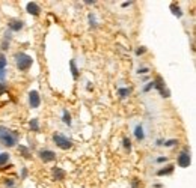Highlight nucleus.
Wrapping results in <instances>:
<instances>
[{
    "mask_svg": "<svg viewBox=\"0 0 196 188\" xmlns=\"http://www.w3.org/2000/svg\"><path fill=\"white\" fill-rule=\"evenodd\" d=\"M0 140L2 143L8 146V148H11V146H15L17 142H18V134L15 133V131H11V129H6V128H0Z\"/></svg>",
    "mask_w": 196,
    "mask_h": 188,
    "instance_id": "nucleus-1",
    "label": "nucleus"
},
{
    "mask_svg": "<svg viewBox=\"0 0 196 188\" xmlns=\"http://www.w3.org/2000/svg\"><path fill=\"white\" fill-rule=\"evenodd\" d=\"M15 63H17V68L20 71H27L32 66L33 59L30 57L29 54H26V53H17L15 54Z\"/></svg>",
    "mask_w": 196,
    "mask_h": 188,
    "instance_id": "nucleus-2",
    "label": "nucleus"
},
{
    "mask_svg": "<svg viewBox=\"0 0 196 188\" xmlns=\"http://www.w3.org/2000/svg\"><path fill=\"white\" fill-rule=\"evenodd\" d=\"M53 142L56 143L57 148H60V149H63V150L71 149V148H73V142L68 140L65 135L59 134V133H54V134H53Z\"/></svg>",
    "mask_w": 196,
    "mask_h": 188,
    "instance_id": "nucleus-3",
    "label": "nucleus"
},
{
    "mask_svg": "<svg viewBox=\"0 0 196 188\" xmlns=\"http://www.w3.org/2000/svg\"><path fill=\"white\" fill-rule=\"evenodd\" d=\"M177 163H178V165L180 167H182V169H186V167H188L190 165V154H188V149L187 148H184L182 149V152H181L180 155H178V158H177Z\"/></svg>",
    "mask_w": 196,
    "mask_h": 188,
    "instance_id": "nucleus-4",
    "label": "nucleus"
},
{
    "mask_svg": "<svg viewBox=\"0 0 196 188\" xmlns=\"http://www.w3.org/2000/svg\"><path fill=\"white\" fill-rule=\"evenodd\" d=\"M29 104L32 108H38L41 105V97L36 90H30L29 92Z\"/></svg>",
    "mask_w": 196,
    "mask_h": 188,
    "instance_id": "nucleus-5",
    "label": "nucleus"
},
{
    "mask_svg": "<svg viewBox=\"0 0 196 188\" xmlns=\"http://www.w3.org/2000/svg\"><path fill=\"white\" fill-rule=\"evenodd\" d=\"M39 158H41L44 163H52V161L56 159V154L50 149H44V150L39 152Z\"/></svg>",
    "mask_w": 196,
    "mask_h": 188,
    "instance_id": "nucleus-6",
    "label": "nucleus"
},
{
    "mask_svg": "<svg viewBox=\"0 0 196 188\" xmlns=\"http://www.w3.org/2000/svg\"><path fill=\"white\" fill-rule=\"evenodd\" d=\"M26 11H27L29 14L35 15V17H38V15L41 14V8H39V5L35 3V2H29L27 6H26Z\"/></svg>",
    "mask_w": 196,
    "mask_h": 188,
    "instance_id": "nucleus-7",
    "label": "nucleus"
},
{
    "mask_svg": "<svg viewBox=\"0 0 196 188\" xmlns=\"http://www.w3.org/2000/svg\"><path fill=\"white\" fill-rule=\"evenodd\" d=\"M8 27L12 32H20L23 29V21H20V20H11V21L8 23Z\"/></svg>",
    "mask_w": 196,
    "mask_h": 188,
    "instance_id": "nucleus-8",
    "label": "nucleus"
},
{
    "mask_svg": "<svg viewBox=\"0 0 196 188\" xmlns=\"http://www.w3.org/2000/svg\"><path fill=\"white\" fill-rule=\"evenodd\" d=\"M53 178L56 180H62L65 178V172H63L60 167H54V169H53Z\"/></svg>",
    "mask_w": 196,
    "mask_h": 188,
    "instance_id": "nucleus-9",
    "label": "nucleus"
},
{
    "mask_svg": "<svg viewBox=\"0 0 196 188\" xmlns=\"http://www.w3.org/2000/svg\"><path fill=\"white\" fill-rule=\"evenodd\" d=\"M152 84H154V87H155V89H157L158 92H160V90H163V89L166 87L165 81H163V78H161L160 75H158V77L155 78V80H154V81H152Z\"/></svg>",
    "mask_w": 196,
    "mask_h": 188,
    "instance_id": "nucleus-10",
    "label": "nucleus"
},
{
    "mask_svg": "<svg viewBox=\"0 0 196 188\" xmlns=\"http://www.w3.org/2000/svg\"><path fill=\"white\" fill-rule=\"evenodd\" d=\"M134 135H136V138H137V140H140V142L145 138V131H143L142 125H137V127L134 128Z\"/></svg>",
    "mask_w": 196,
    "mask_h": 188,
    "instance_id": "nucleus-11",
    "label": "nucleus"
},
{
    "mask_svg": "<svg viewBox=\"0 0 196 188\" xmlns=\"http://www.w3.org/2000/svg\"><path fill=\"white\" fill-rule=\"evenodd\" d=\"M116 93L119 95V98H121V99H125V98H127L128 95L131 93V87H119Z\"/></svg>",
    "mask_w": 196,
    "mask_h": 188,
    "instance_id": "nucleus-12",
    "label": "nucleus"
},
{
    "mask_svg": "<svg viewBox=\"0 0 196 188\" xmlns=\"http://www.w3.org/2000/svg\"><path fill=\"white\" fill-rule=\"evenodd\" d=\"M172 172H173V165H167L165 169H160L155 175H157V176H166V175H171Z\"/></svg>",
    "mask_w": 196,
    "mask_h": 188,
    "instance_id": "nucleus-13",
    "label": "nucleus"
},
{
    "mask_svg": "<svg viewBox=\"0 0 196 188\" xmlns=\"http://www.w3.org/2000/svg\"><path fill=\"white\" fill-rule=\"evenodd\" d=\"M171 12H172L173 15H175V17H177V18H181V17H182V12H181V9H180V6H177V5H175V3H172V5H171Z\"/></svg>",
    "mask_w": 196,
    "mask_h": 188,
    "instance_id": "nucleus-14",
    "label": "nucleus"
},
{
    "mask_svg": "<svg viewBox=\"0 0 196 188\" xmlns=\"http://www.w3.org/2000/svg\"><path fill=\"white\" fill-rule=\"evenodd\" d=\"M29 128L33 131V133H38V131H39V123H38V119H30L29 120Z\"/></svg>",
    "mask_w": 196,
    "mask_h": 188,
    "instance_id": "nucleus-15",
    "label": "nucleus"
},
{
    "mask_svg": "<svg viewBox=\"0 0 196 188\" xmlns=\"http://www.w3.org/2000/svg\"><path fill=\"white\" fill-rule=\"evenodd\" d=\"M18 152H20L24 158H29L30 157V152H29V148H27V146H23V144H20V146H18Z\"/></svg>",
    "mask_w": 196,
    "mask_h": 188,
    "instance_id": "nucleus-16",
    "label": "nucleus"
},
{
    "mask_svg": "<svg viewBox=\"0 0 196 188\" xmlns=\"http://www.w3.org/2000/svg\"><path fill=\"white\" fill-rule=\"evenodd\" d=\"M62 120L67 123L68 127H71V114H69L67 110H63V113H62Z\"/></svg>",
    "mask_w": 196,
    "mask_h": 188,
    "instance_id": "nucleus-17",
    "label": "nucleus"
},
{
    "mask_svg": "<svg viewBox=\"0 0 196 188\" xmlns=\"http://www.w3.org/2000/svg\"><path fill=\"white\" fill-rule=\"evenodd\" d=\"M69 68H71L73 77H74L75 80H77V78H79V71H77V66H75V62H74V60H71V62H69Z\"/></svg>",
    "mask_w": 196,
    "mask_h": 188,
    "instance_id": "nucleus-18",
    "label": "nucleus"
},
{
    "mask_svg": "<svg viewBox=\"0 0 196 188\" xmlns=\"http://www.w3.org/2000/svg\"><path fill=\"white\" fill-rule=\"evenodd\" d=\"M122 148L127 150V152L131 150V142H130V138H127V137H124V138H122Z\"/></svg>",
    "mask_w": 196,
    "mask_h": 188,
    "instance_id": "nucleus-19",
    "label": "nucleus"
},
{
    "mask_svg": "<svg viewBox=\"0 0 196 188\" xmlns=\"http://www.w3.org/2000/svg\"><path fill=\"white\" fill-rule=\"evenodd\" d=\"M8 161H9V154H8V152H3V154H0V165L8 164Z\"/></svg>",
    "mask_w": 196,
    "mask_h": 188,
    "instance_id": "nucleus-20",
    "label": "nucleus"
},
{
    "mask_svg": "<svg viewBox=\"0 0 196 188\" xmlns=\"http://www.w3.org/2000/svg\"><path fill=\"white\" fill-rule=\"evenodd\" d=\"M88 18H89V24L92 27H97V18H95V15L94 14H89L88 15Z\"/></svg>",
    "mask_w": 196,
    "mask_h": 188,
    "instance_id": "nucleus-21",
    "label": "nucleus"
},
{
    "mask_svg": "<svg viewBox=\"0 0 196 188\" xmlns=\"http://www.w3.org/2000/svg\"><path fill=\"white\" fill-rule=\"evenodd\" d=\"M6 66V57L5 56H0V71H3Z\"/></svg>",
    "mask_w": 196,
    "mask_h": 188,
    "instance_id": "nucleus-22",
    "label": "nucleus"
},
{
    "mask_svg": "<svg viewBox=\"0 0 196 188\" xmlns=\"http://www.w3.org/2000/svg\"><path fill=\"white\" fill-rule=\"evenodd\" d=\"M166 148H169V146H175V144H178V140H167V142L163 143Z\"/></svg>",
    "mask_w": 196,
    "mask_h": 188,
    "instance_id": "nucleus-23",
    "label": "nucleus"
},
{
    "mask_svg": "<svg viewBox=\"0 0 196 188\" xmlns=\"http://www.w3.org/2000/svg\"><path fill=\"white\" fill-rule=\"evenodd\" d=\"M145 53H146V48H145V47H139V48L136 50V54H137V56H140V54H145Z\"/></svg>",
    "mask_w": 196,
    "mask_h": 188,
    "instance_id": "nucleus-24",
    "label": "nucleus"
},
{
    "mask_svg": "<svg viewBox=\"0 0 196 188\" xmlns=\"http://www.w3.org/2000/svg\"><path fill=\"white\" fill-rule=\"evenodd\" d=\"M5 185H6L8 188H12L15 185V182H14V179H6V182H5Z\"/></svg>",
    "mask_w": 196,
    "mask_h": 188,
    "instance_id": "nucleus-25",
    "label": "nucleus"
},
{
    "mask_svg": "<svg viewBox=\"0 0 196 188\" xmlns=\"http://www.w3.org/2000/svg\"><path fill=\"white\" fill-rule=\"evenodd\" d=\"M160 95H161L163 98H167L169 95H171V92H169V90H166V87H165L163 90H160Z\"/></svg>",
    "mask_w": 196,
    "mask_h": 188,
    "instance_id": "nucleus-26",
    "label": "nucleus"
},
{
    "mask_svg": "<svg viewBox=\"0 0 196 188\" xmlns=\"http://www.w3.org/2000/svg\"><path fill=\"white\" fill-rule=\"evenodd\" d=\"M152 87H154V84H152V81H151V83H148V84H146V86L143 87V92H150Z\"/></svg>",
    "mask_w": 196,
    "mask_h": 188,
    "instance_id": "nucleus-27",
    "label": "nucleus"
},
{
    "mask_svg": "<svg viewBox=\"0 0 196 188\" xmlns=\"http://www.w3.org/2000/svg\"><path fill=\"white\" fill-rule=\"evenodd\" d=\"M155 161H157V163H166V161H167V157H158Z\"/></svg>",
    "mask_w": 196,
    "mask_h": 188,
    "instance_id": "nucleus-28",
    "label": "nucleus"
},
{
    "mask_svg": "<svg viewBox=\"0 0 196 188\" xmlns=\"http://www.w3.org/2000/svg\"><path fill=\"white\" fill-rule=\"evenodd\" d=\"M145 72H148V68H139L137 69V74H145Z\"/></svg>",
    "mask_w": 196,
    "mask_h": 188,
    "instance_id": "nucleus-29",
    "label": "nucleus"
},
{
    "mask_svg": "<svg viewBox=\"0 0 196 188\" xmlns=\"http://www.w3.org/2000/svg\"><path fill=\"white\" fill-rule=\"evenodd\" d=\"M5 75H6V71L3 69V71H0V81H3L5 80Z\"/></svg>",
    "mask_w": 196,
    "mask_h": 188,
    "instance_id": "nucleus-30",
    "label": "nucleus"
},
{
    "mask_svg": "<svg viewBox=\"0 0 196 188\" xmlns=\"http://www.w3.org/2000/svg\"><path fill=\"white\" fill-rule=\"evenodd\" d=\"M137 185H139V180L133 179V182H131V188H137Z\"/></svg>",
    "mask_w": 196,
    "mask_h": 188,
    "instance_id": "nucleus-31",
    "label": "nucleus"
},
{
    "mask_svg": "<svg viewBox=\"0 0 196 188\" xmlns=\"http://www.w3.org/2000/svg\"><path fill=\"white\" fill-rule=\"evenodd\" d=\"M3 92H6V87H5V84H3V83H0V95H2Z\"/></svg>",
    "mask_w": 196,
    "mask_h": 188,
    "instance_id": "nucleus-32",
    "label": "nucleus"
},
{
    "mask_svg": "<svg viewBox=\"0 0 196 188\" xmlns=\"http://www.w3.org/2000/svg\"><path fill=\"white\" fill-rule=\"evenodd\" d=\"M134 2H124L122 3V8H127V6H130V5H133Z\"/></svg>",
    "mask_w": 196,
    "mask_h": 188,
    "instance_id": "nucleus-33",
    "label": "nucleus"
},
{
    "mask_svg": "<svg viewBox=\"0 0 196 188\" xmlns=\"http://www.w3.org/2000/svg\"><path fill=\"white\" fill-rule=\"evenodd\" d=\"M2 48H3V50H6V48H9V42H6V41H5V42L2 44Z\"/></svg>",
    "mask_w": 196,
    "mask_h": 188,
    "instance_id": "nucleus-34",
    "label": "nucleus"
},
{
    "mask_svg": "<svg viewBox=\"0 0 196 188\" xmlns=\"http://www.w3.org/2000/svg\"><path fill=\"white\" fill-rule=\"evenodd\" d=\"M84 3H86V5H94V3H97V2H95V0H86Z\"/></svg>",
    "mask_w": 196,
    "mask_h": 188,
    "instance_id": "nucleus-35",
    "label": "nucleus"
},
{
    "mask_svg": "<svg viewBox=\"0 0 196 188\" xmlns=\"http://www.w3.org/2000/svg\"><path fill=\"white\" fill-rule=\"evenodd\" d=\"M27 176V169H23V178H26Z\"/></svg>",
    "mask_w": 196,
    "mask_h": 188,
    "instance_id": "nucleus-36",
    "label": "nucleus"
},
{
    "mask_svg": "<svg viewBox=\"0 0 196 188\" xmlns=\"http://www.w3.org/2000/svg\"><path fill=\"white\" fill-rule=\"evenodd\" d=\"M163 143H165V140H161V138H160V140H157V144H158V146H160V144H163Z\"/></svg>",
    "mask_w": 196,
    "mask_h": 188,
    "instance_id": "nucleus-37",
    "label": "nucleus"
},
{
    "mask_svg": "<svg viewBox=\"0 0 196 188\" xmlns=\"http://www.w3.org/2000/svg\"><path fill=\"white\" fill-rule=\"evenodd\" d=\"M0 56H2V54H0Z\"/></svg>",
    "mask_w": 196,
    "mask_h": 188,
    "instance_id": "nucleus-38",
    "label": "nucleus"
}]
</instances>
